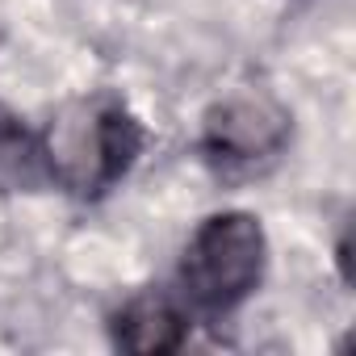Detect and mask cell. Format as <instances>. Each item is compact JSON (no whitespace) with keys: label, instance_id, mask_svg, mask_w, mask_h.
<instances>
[{"label":"cell","instance_id":"obj_1","mask_svg":"<svg viewBox=\"0 0 356 356\" xmlns=\"http://www.w3.org/2000/svg\"><path fill=\"white\" fill-rule=\"evenodd\" d=\"M38 143L51 181L76 197H92L130 168V159L143 147V134L126 109L84 97L67 101Z\"/></svg>","mask_w":356,"mask_h":356},{"label":"cell","instance_id":"obj_2","mask_svg":"<svg viewBox=\"0 0 356 356\" xmlns=\"http://www.w3.org/2000/svg\"><path fill=\"white\" fill-rule=\"evenodd\" d=\"M264 260H268L264 227L252 214L231 210L197 227L181 260V281L193 306L210 314H227L243 298H252V289L264 277Z\"/></svg>","mask_w":356,"mask_h":356},{"label":"cell","instance_id":"obj_3","mask_svg":"<svg viewBox=\"0 0 356 356\" xmlns=\"http://www.w3.org/2000/svg\"><path fill=\"white\" fill-rule=\"evenodd\" d=\"M202 138L218 159H268L289 138V109L264 88H235L206 109Z\"/></svg>","mask_w":356,"mask_h":356},{"label":"cell","instance_id":"obj_4","mask_svg":"<svg viewBox=\"0 0 356 356\" xmlns=\"http://www.w3.org/2000/svg\"><path fill=\"white\" fill-rule=\"evenodd\" d=\"M113 335L134 356H163V352L181 348V339H185V314L176 310V302L168 293L147 289V293H134L122 306V314L113 323Z\"/></svg>","mask_w":356,"mask_h":356},{"label":"cell","instance_id":"obj_5","mask_svg":"<svg viewBox=\"0 0 356 356\" xmlns=\"http://www.w3.org/2000/svg\"><path fill=\"white\" fill-rule=\"evenodd\" d=\"M47 159H42V143L34 134H26V126L0 109V193H34L38 185H47Z\"/></svg>","mask_w":356,"mask_h":356}]
</instances>
